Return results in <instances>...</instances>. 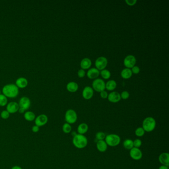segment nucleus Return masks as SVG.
Listing matches in <instances>:
<instances>
[{"label": "nucleus", "mask_w": 169, "mask_h": 169, "mask_svg": "<svg viewBox=\"0 0 169 169\" xmlns=\"http://www.w3.org/2000/svg\"><path fill=\"white\" fill-rule=\"evenodd\" d=\"M2 92L3 94L7 98H14L19 95V89L16 84H7L4 86Z\"/></svg>", "instance_id": "nucleus-1"}, {"label": "nucleus", "mask_w": 169, "mask_h": 169, "mask_svg": "<svg viewBox=\"0 0 169 169\" xmlns=\"http://www.w3.org/2000/svg\"><path fill=\"white\" fill-rule=\"evenodd\" d=\"M72 143L78 149H83L88 144V139L84 135L77 134L73 137Z\"/></svg>", "instance_id": "nucleus-2"}, {"label": "nucleus", "mask_w": 169, "mask_h": 169, "mask_svg": "<svg viewBox=\"0 0 169 169\" xmlns=\"http://www.w3.org/2000/svg\"><path fill=\"white\" fill-rule=\"evenodd\" d=\"M156 126V120L151 117L146 118L142 122V127L145 132L150 133L154 130Z\"/></svg>", "instance_id": "nucleus-3"}, {"label": "nucleus", "mask_w": 169, "mask_h": 169, "mask_svg": "<svg viewBox=\"0 0 169 169\" xmlns=\"http://www.w3.org/2000/svg\"><path fill=\"white\" fill-rule=\"evenodd\" d=\"M106 143L108 146L110 147H116L120 144L121 142V137L116 134H109L106 135L105 139Z\"/></svg>", "instance_id": "nucleus-4"}, {"label": "nucleus", "mask_w": 169, "mask_h": 169, "mask_svg": "<svg viewBox=\"0 0 169 169\" xmlns=\"http://www.w3.org/2000/svg\"><path fill=\"white\" fill-rule=\"evenodd\" d=\"M66 123L69 124H74L77 120V115L76 112L72 109L67 110L65 116Z\"/></svg>", "instance_id": "nucleus-5"}, {"label": "nucleus", "mask_w": 169, "mask_h": 169, "mask_svg": "<svg viewBox=\"0 0 169 169\" xmlns=\"http://www.w3.org/2000/svg\"><path fill=\"white\" fill-rule=\"evenodd\" d=\"M105 83L103 80L100 78H97L93 81V89H94L97 92H101L102 91H104L105 89Z\"/></svg>", "instance_id": "nucleus-6"}, {"label": "nucleus", "mask_w": 169, "mask_h": 169, "mask_svg": "<svg viewBox=\"0 0 169 169\" xmlns=\"http://www.w3.org/2000/svg\"><path fill=\"white\" fill-rule=\"evenodd\" d=\"M108 60L104 57H100L95 61V67L98 70L102 71L107 67Z\"/></svg>", "instance_id": "nucleus-7"}, {"label": "nucleus", "mask_w": 169, "mask_h": 169, "mask_svg": "<svg viewBox=\"0 0 169 169\" xmlns=\"http://www.w3.org/2000/svg\"><path fill=\"white\" fill-rule=\"evenodd\" d=\"M136 60L135 57L133 55H128L126 57L124 61V64L126 68H132L135 66Z\"/></svg>", "instance_id": "nucleus-8"}, {"label": "nucleus", "mask_w": 169, "mask_h": 169, "mask_svg": "<svg viewBox=\"0 0 169 169\" xmlns=\"http://www.w3.org/2000/svg\"><path fill=\"white\" fill-rule=\"evenodd\" d=\"M48 118L45 114H41L36 117L34 120L35 125L39 127L45 126L48 123Z\"/></svg>", "instance_id": "nucleus-9"}, {"label": "nucleus", "mask_w": 169, "mask_h": 169, "mask_svg": "<svg viewBox=\"0 0 169 169\" xmlns=\"http://www.w3.org/2000/svg\"><path fill=\"white\" fill-rule=\"evenodd\" d=\"M130 157L134 160H139L142 157V152L139 148L133 147L130 149Z\"/></svg>", "instance_id": "nucleus-10"}, {"label": "nucleus", "mask_w": 169, "mask_h": 169, "mask_svg": "<svg viewBox=\"0 0 169 169\" xmlns=\"http://www.w3.org/2000/svg\"><path fill=\"white\" fill-rule=\"evenodd\" d=\"M18 104H19V108L22 109L25 111L31 107V100L28 97H22V98L19 100V101Z\"/></svg>", "instance_id": "nucleus-11"}, {"label": "nucleus", "mask_w": 169, "mask_h": 169, "mask_svg": "<svg viewBox=\"0 0 169 169\" xmlns=\"http://www.w3.org/2000/svg\"><path fill=\"white\" fill-rule=\"evenodd\" d=\"M19 104L16 102H11L7 104V111L10 114H15L19 111Z\"/></svg>", "instance_id": "nucleus-12"}, {"label": "nucleus", "mask_w": 169, "mask_h": 169, "mask_svg": "<svg viewBox=\"0 0 169 169\" xmlns=\"http://www.w3.org/2000/svg\"><path fill=\"white\" fill-rule=\"evenodd\" d=\"M94 94V91L91 87L86 86L83 91V96L86 100L92 98Z\"/></svg>", "instance_id": "nucleus-13"}, {"label": "nucleus", "mask_w": 169, "mask_h": 169, "mask_svg": "<svg viewBox=\"0 0 169 169\" xmlns=\"http://www.w3.org/2000/svg\"><path fill=\"white\" fill-rule=\"evenodd\" d=\"M159 162L162 165L169 166V154L167 152H163L159 155Z\"/></svg>", "instance_id": "nucleus-14"}, {"label": "nucleus", "mask_w": 169, "mask_h": 169, "mask_svg": "<svg viewBox=\"0 0 169 169\" xmlns=\"http://www.w3.org/2000/svg\"><path fill=\"white\" fill-rule=\"evenodd\" d=\"M108 99L109 101H110V102L115 103H117L120 101L121 99V98L120 94L118 92L114 91L109 94L108 96Z\"/></svg>", "instance_id": "nucleus-15"}, {"label": "nucleus", "mask_w": 169, "mask_h": 169, "mask_svg": "<svg viewBox=\"0 0 169 169\" xmlns=\"http://www.w3.org/2000/svg\"><path fill=\"white\" fill-rule=\"evenodd\" d=\"M100 74V72L96 68H91L88 70L87 73V76L90 79H95Z\"/></svg>", "instance_id": "nucleus-16"}, {"label": "nucleus", "mask_w": 169, "mask_h": 169, "mask_svg": "<svg viewBox=\"0 0 169 169\" xmlns=\"http://www.w3.org/2000/svg\"><path fill=\"white\" fill-rule=\"evenodd\" d=\"M108 145L105 140H98L96 142V148L100 152H105L107 150Z\"/></svg>", "instance_id": "nucleus-17"}, {"label": "nucleus", "mask_w": 169, "mask_h": 169, "mask_svg": "<svg viewBox=\"0 0 169 169\" xmlns=\"http://www.w3.org/2000/svg\"><path fill=\"white\" fill-rule=\"evenodd\" d=\"M16 85L19 88H25L28 85V80L25 77H19L16 80Z\"/></svg>", "instance_id": "nucleus-18"}, {"label": "nucleus", "mask_w": 169, "mask_h": 169, "mask_svg": "<svg viewBox=\"0 0 169 169\" xmlns=\"http://www.w3.org/2000/svg\"><path fill=\"white\" fill-rule=\"evenodd\" d=\"M88 129H89V127H88V124L86 123H81L78 125L77 129V131L78 134L84 135L87 132Z\"/></svg>", "instance_id": "nucleus-19"}, {"label": "nucleus", "mask_w": 169, "mask_h": 169, "mask_svg": "<svg viewBox=\"0 0 169 169\" xmlns=\"http://www.w3.org/2000/svg\"><path fill=\"white\" fill-rule=\"evenodd\" d=\"M92 62L89 58H84L80 62V67L83 69H87L91 67Z\"/></svg>", "instance_id": "nucleus-20"}, {"label": "nucleus", "mask_w": 169, "mask_h": 169, "mask_svg": "<svg viewBox=\"0 0 169 169\" xmlns=\"http://www.w3.org/2000/svg\"><path fill=\"white\" fill-rule=\"evenodd\" d=\"M78 85L75 82H70L67 85V89L70 92H75L78 90Z\"/></svg>", "instance_id": "nucleus-21"}, {"label": "nucleus", "mask_w": 169, "mask_h": 169, "mask_svg": "<svg viewBox=\"0 0 169 169\" xmlns=\"http://www.w3.org/2000/svg\"><path fill=\"white\" fill-rule=\"evenodd\" d=\"M121 77H122V78L127 80V79H129L132 77L133 73H132L131 69L126 68L121 71Z\"/></svg>", "instance_id": "nucleus-22"}, {"label": "nucleus", "mask_w": 169, "mask_h": 169, "mask_svg": "<svg viewBox=\"0 0 169 169\" xmlns=\"http://www.w3.org/2000/svg\"><path fill=\"white\" fill-rule=\"evenodd\" d=\"M117 83L114 80H110L108 81L106 84L105 87L109 91H113L116 89L117 87Z\"/></svg>", "instance_id": "nucleus-23"}, {"label": "nucleus", "mask_w": 169, "mask_h": 169, "mask_svg": "<svg viewBox=\"0 0 169 169\" xmlns=\"http://www.w3.org/2000/svg\"><path fill=\"white\" fill-rule=\"evenodd\" d=\"M24 118L25 120H26L27 121H34L36 118V116L34 112L31 111H27L25 113Z\"/></svg>", "instance_id": "nucleus-24"}, {"label": "nucleus", "mask_w": 169, "mask_h": 169, "mask_svg": "<svg viewBox=\"0 0 169 169\" xmlns=\"http://www.w3.org/2000/svg\"><path fill=\"white\" fill-rule=\"evenodd\" d=\"M123 146L127 150H130L133 147V140L130 139H127L123 142Z\"/></svg>", "instance_id": "nucleus-25"}, {"label": "nucleus", "mask_w": 169, "mask_h": 169, "mask_svg": "<svg viewBox=\"0 0 169 169\" xmlns=\"http://www.w3.org/2000/svg\"><path fill=\"white\" fill-rule=\"evenodd\" d=\"M71 130H72V127L71 124L67 123L63 124L62 127V130L64 133H66V134L71 133Z\"/></svg>", "instance_id": "nucleus-26"}, {"label": "nucleus", "mask_w": 169, "mask_h": 169, "mask_svg": "<svg viewBox=\"0 0 169 169\" xmlns=\"http://www.w3.org/2000/svg\"><path fill=\"white\" fill-rule=\"evenodd\" d=\"M101 75L102 77L103 78H104L105 80H108L109 78H110L111 77V72L110 71L107 70V69H104L101 71L100 72Z\"/></svg>", "instance_id": "nucleus-27"}, {"label": "nucleus", "mask_w": 169, "mask_h": 169, "mask_svg": "<svg viewBox=\"0 0 169 169\" xmlns=\"http://www.w3.org/2000/svg\"><path fill=\"white\" fill-rule=\"evenodd\" d=\"M145 132L142 127H139L135 130V135L137 137H142L144 135Z\"/></svg>", "instance_id": "nucleus-28"}, {"label": "nucleus", "mask_w": 169, "mask_h": 169, "mask_svg": "<svg viewBox=\"0 0 169 169\" xmlns=\"http://www.w3.org/2000/svg\"><path fill=\"white\" fill-rule=\"evenodd\" d=\"M7 104V97L4 94H0V106L4 107Z\"/></svg>", "instance_id": "nucleus-29"}, {"label": "nucleus", "mask_w": 169, "mask_h": 169, "mask_svg": "<svg viewBox=\"0 0 169 169\" xmlns=\"http://www.w3.org/2000/svg\"><path fill=\"white\" fill-rule=\"evenodd\" d=\"M106 136V135L105 133H104V132H99L96 134L95 137L98 141V140H105Z\"/></svg>", "instance_id": "nucleus-30"}, {"label": "nucleus", "mask_w": 169, "mask_h": 169, "mask_svg": "<svg viewBox=\"0 0 169 169\" xmlns=\"http://www.w3.org/2000/svg\"><path fill=\"white\" fill-rule=\"evenodd\" d=\"M10 115V114L7 110H4L1 113V117L4 120H7V118H9Z\"/></svg>", "instance_id": "nucleus-31"}, {"label": "nucleus", "mask_w": 169, "mask_h": 169, "mask_svg": "<svg viewBox=\"0 0 169 169\" xmlns=\"http://www.w3.org/2000/svg\"><path fill=\"white\" fill-rule=\"evenodd\" d=\"M133 147L135 148L140 147L142 145L141 140H140V139H136L134 141H133Z\"/></svg>", "instance_id": "nucleus-32"}, {"label": "nucleus", "mask_w": 169, "mask_h": 169, "mask_svg": "<svg viewBox=\"0 0 169 169\" xmlns=\"http://www.w3.org/2000/svg\"><path fill=\"white\" fill-rule=\"evenodd\" d=\"M120 95L121 98L124 100H126L130 97V93L127 91H124L121 92V94H120Z\"/></svg>", "instance_id": "nucleus-33"}, {"label": "nucleus", "mask_w": 169, "mask_h": 169, "mask_svg": "<svg viewBox=\"0 0 169 169\" xmlns=\"http://www.w3.org/2000/svg\"><path fill=\"white\" fill-rule=\"evenodd\" d=\"M131 71L133 74H138L140 72V68L138 66H134L133 68H132Z\"/></svg>", "instance_id": "nucleus-34"}, {"label": "nucleus", "mask_w": 169, "mask_h": 169, "mask_svg": "<svg viewBox=\"0 0 169 169\" xmlns=\"http://www.w3.org/2000/svg\"><path fill=\"white\" fill-rule=\"evenodd\" d=\"M125 2L127 3V5L130 6H134L137 3V1L136 0H126Z\"/></svg>", "instance_id": "nucleus-35"}, {"label": "nucleus", "mask_w": 169, "mask_h": 169, "mask_svg": "<svg viewBox=\"0 0 169 169\" xmlns=\"http://www.w3.org/2000/svg\"><path fill=\"white\" fill-rule=\"evenodd\" d=\"M85 75V71L84 69H80L78 71V76L80 78L84 77Z\"/></svg>", "instance_id": "nucleus-36"}, {"label": "nucleus", "mask_w": 169, "mask_h": 169, "mask_svg": "<svg viewBox=\"0 0 169 169\" xmlns=\"http://www.w3.org/2000/svg\"><path fill=\"white\" fill-rule=\"evenodd\" d=\"M108 94L107 93L106 91H103L100 92V96L103 99H106L108 98Z\"/></svg>", "instance_id": "nucleus-37"}, {"label": "nucleus", "mask_w": 169, "mask_h": 169, "mask_svg": "<svg viewBox=\"0 0 169 169\" xmlns=\"http://www.w3.org/2000/svg\"><path fill=\"white\" fill-rule=\"evenodd\" d=\"M39 128H40V127H38L37 126H36V125H34V126L32 127V131L34 133H37L39 131V130H40Z\"/></svg>", "instance_id": "nucleus-38"}, {"label": "nucleus", "mask_w": 169, "mask_h": 169, "mask_svg": "<svg viewBox=\"0 0 169 169\" xmlns=\"http://www.w3.org/2000/svg\"><path fill=\"white\" fill-rule=\"evenodd\" d=\"M169 169V167L166 166H165V165H161V166L159 167V169Z\"/></svg>", "instance_id": "nucleus-39"}, {"label": "nucleus", "mask_w": 169, "mask_h": 169, "mask_svg": "<svg viewBox=\"0 0 169 169\" xmlns=\"http://www.w3.org/2000/svg\"><path fill=\"white\" fill-rule=\"evenodd\" d=\"M11 169H22V168L19 166H15L13 167Z\"/></svg>", "instance_id": "nucleus-40"}, {"label": "nucleus", "mask_w": 169, "mask_h": 169, "mask_svg": "<svg viewBox=\"0 0 169 169\" xmlns=\"http://www.w3.org/2000/svg\"><path fill=\"white\" fill-rule=\"evenodd\" d=\"M77 134V133L75 132H72V133H71V135H72V137H74V136L76 135Z\"/></svg>", "instance_id": "nucleus-41"}, {"label": "nucleus", "mask_w": 169, "mask_h": 169, "mask_svg": "<svg viewBox=\"0 0 169 169\" xmlns=\"http://www.w3.org/2000/svg\"><path fill=\"white\" fill-rule=\"evenodd\" d=\"M0 94H1V90H0Z\"/></svg>", "instance_id": "nucleus-42"}]
</instances>
